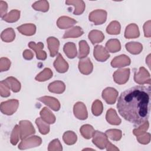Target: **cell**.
I'll return each instance as SVG.
<instances>
[{
    "label": "cell",
    "instance_id": "484cf974",
    "mask_svg": "<svg viewBox=\"0 0 151 151\" xmlns=\"http://www.w3.org/2000/svg\"><path fill=\"white\" fill-rule=\"evenodd\" d=\"M83 33L84 31L81 27L76 26L66 31L63 37V38L65 39L68 38H78L81 36Z\"/></svg>",
    "mask_w": 151,
    "mask_h": 151
},
{
    "label": "cell",
    "instance_id": "b9f144b4",
    "mask_svg": "<svg viewBox=\"0 0 151 151\" xmlns=\"http://www.w3.org/2000/svg\"><path fill=\"white\" fill-rule=\"evenodd\" d=\"M20 139V129L19 125H15L14 127L11 134L10 142L12 145H16Z\"/></svg>",
    "mask_w": 151,
    "mask_h": 151
},
{
    "label": "cell",
    "instance_id": "52a82bcc",
    "mask_svg": "<svg viewBox=\"0 0 151 151\" xmlns=\"http://www.w3.org/2000/svg\"><path fill=\"white\" fill-rule=\"evenodd\" d=\"M92 137V142L93 144H94L98 148L100 149H103L105 148L107 142H109L108 137L106 133L98 130L94 131Z\"/></svg>",
    "mask_w": 151,
    "mask_h": 151
},
{
    "label": "cell",
    "instance_id": "f546056e",
    "mask_svg": "<svg viewBox=\"0 0 151 151\" xmlns=\"http://www.w3.org/2000/svg\"><path fill=\"white\" fill-rule=\"evenodd\" d=\"M15 37V33L12 28H8L4 30L1 34V38L3 41L6 42H10L14 40Z\"/></svg>",
    "mask_w": 151,
    "mask_h": 151
},
{
    "label": "cell",
    "instance_id": "db71d44e",
    "mask_svg": "<svg viewBox=\"0 0 151 151\" xmlns=\"http://www.w3.org/2000/svg\"><path fill=\"white\" fill-rule=\"evenodd\" d=\"M83 150H94V149H83Z\"/></svg>",
    "mask_w": 151,
    "mask_h": 151
},
{
    "label": "cell",
    "instance_id": "44dd1931",
    "mask_svg": "<svg viewBox=\"0 0 151 151\" xmlns=\"http://www.w3.org/2000/svg\"><path fill=\"white\" fill-rule=\"evenodd\" d=\"M106 119L108 123L112 125H119L121 123V119L118 116L116 111L111 108L107 111Z\"/></svg>",
    "mask_w": 151,
    "mask_h": 151
},
{
    "label": "cell",
    "instance_id": "4dcf8cb0",
    "mask_svg": "<svg viewBox=\"0 0 151 151\" xmlns=\"http://www.w3.org/2000/svg\"><path fill=\"white\" fill-rule=\"evenodd\" d=\"M20 17V11L17 9H12L9 13L6 14L2 19L7 22L12 23L17 21Z\"/></svg>",
    "mask_w": 151,
    "mask_h": 151
},
{
    "label": "cell",
    "instance_id": "f35d334b",
    "mask_svg": "<svg viewBox=\"0 0 151 151\" xmlns=\"http://www.w3.org/2000/svg\"><path fill=\"white\" fill-rule=\"evenodd\" d=\"M32 7L36 11L45 12L48 11L49 4H48V2L45 0L38 1L34 2L32 4Z\"/></svg>",
    "mask_w": 151,
    "mask_h": 151
},
{
    "label": "cell",
    "instance_id": "f907efd6",
    "mask_svg": "<svg viewBox=\"0 0 151 151\" xmlns=\"http://www.w3.org/2000/svg\"><path fill=\"white\" fill-rule=\"evenodd\" d=\"M23 57L27 60H30L33 58L34 57V54L33 52L29 50H25L23 52Z\"/></svg>",
    "mask_w": 151,
    "mask_h": 151
},
{
    "label": "cell",
    "instance_id": "bcb514c9",
    "mask_svg": "<svg viewBox=\"0 0 151 151\" xmlns=\"http://www.w3.org/2000/svg\"><path fill=\"white\" fill-rule=\"evenodd\" d=\"M136 139L140 143L146 145L148 144L150 141V134L146 132L137 136Z\"/></svg>",
    "mask_w": 151,
    "mask_h": 151
},
{
    "label": "cell",
    "instance_id": "d6a6232c",
    "mask_svg": "<svg viewBox=\"0 0 151 151\" xmlns=\"http://www.w3.org/2000/svg\"><path fill=\"white\" fill-rule=\"evenodd\" d=\"M35 123L38 128L39 132L42 134H47L50 132L49 124L44 121L41 117H38L35 120Z\"/></svg>",
    "mask_w": 151,
    "mask_h": 151
},
{
    "label": "cell",
    "instance_id": "681fc988",
    "mask_svg": "<svg viewBox=\"0 0 151 151\" xmlns=\"http://www.w3.org/2000/svg\"><path fill=\"white\" fill-rule=\"evenodd\" d=\"M8 9V5L5 1H0V16L3 18L6 14Z\"/></svg>",
    "mask_w": 151,
    "mask_h": 151
},
{
    "label": "cell",
    "instance_id": "d6986e66",
    "mask_svg": "<svg viewBox=\"0 0 151 151\" xmlns=\"http://www.w3.org/2000/svg\"><path fill=\"white\" fill-rule=\"evenodd\" d=\"M65 4L68 5L74 6L73 14L74 15H81L85 10L86 5L82 0H68L65 1Z\"/></svg>",
    "mask_w": 151,
    "mask_h": 151
},
{
    "label": "cell",
    "instance_id": "7bdbcfd3",
    "mask_svg": "<svg viewBox=\"0 0 151 151\" xmlns=\"http://www.w3.org/2000/svg\"><path fill=\"white\" fill-rule=\"evenodd\" d=\"M10 87L6 81L4 80L0 82V94L3 97L10 96Z\"/></svg>",
    "mask_w": 151,
    "mask_h": 151
},
{
    "label": "cell",
    "instance_id": "d4e9b609",
    "mask_svg": "<svg viewBox=\"0 0 151 151\" xmlns=\"http://www.w3.org/2000/svg\"><path fill=\"white\" fill-rule=\"evenodd\" d=\"M63 51L67 57L71 59L76 57L77 54L76 45L74 43L71 42H68L64 44Z\"/></svg>",
    "mask_w": 151,
    "mask_h": 151
},
{
    "label": "cell",
    "instance_id": "7c38bea8",
    "mask_svg": "<svg viewBox=\"0 0 151 151\" xmlns=\"http://www.w3.org/2000/svg\"><path fill=\"white\" fill-rule=\"evenodd\" d=\"M28 47L35 52L37 59L45 60L47 58V54L45 51L42 50L44 48V44L42 42H39L35 44L34 41H31L28 44Z\"/></svg>",
    "mask_w": 151,
    "mask_h": 151
},
{
    "label": "cell",
    "instance_id": "7a4b0ae2",
    "mask_svg": "<svg viewBox=\"0 0 151 151\" xmlns=\"http://www.w3.org/2000/svg\"><path fill=\"white\" fill-rule=\"evenodd\" d=\"M42 143V139L40 137L37 136H32L31 137H27L22 140L18 145V149L21 150L27 149L29 148L35 147L39 146Z\"/></svg>",
    "mask_w": 151,
    "mask_h": 151
},
{
    "label": "cell",
    "instance_id": "60d3db41",
    "mask_svg": "<svg viewBox=\"0 0 151 151\" xmlns=\"http://www.w3.org/2000/svg\"><path fill=\"white\" fill-rule=\"evenodd\" d=\"M103 110V106L102 102L99 100H96L92 104L91 106V111L93 114L96 116H100Z\"/></svg>",
    "mask_w": 151,
    "mask_h": 151
},
{
    "label": "cell",
    "instance_id": "e575fe53",
    "mask_svg": "<svg viewBox=\"0 0 151 151\" xmlns=\"http://www.w3.org/2000/svg\"><path fill=\"white\" fill-rule=\"evenodd\" d=\"M52 71L49 68H44L41 73L38 74L35 79L38 81H45L52 77Z\"/></svg>",
    "mask_w": 151,
    "mask_h": 151
},
{
    "label": "cell",
    "instance_id": "cb8c5ba5",
    "mask_svg": "<svg viewBox=\"0 0 151 151\" xmlns=\"http://www.w3.org/2000/svg\"><path fill=\"white\" fill-rule=\"evenodd\" d=\"M40 114L41 119L48 124H53L55 122V116L50 111V110L46 107L42 108L40 113Z\"/></svg>",
    "mask_w": 151,
    "mask_h": 151
},
{
    "label": "cell",
    "instance_id": "ffe728a7",
    "mask_svg": "<svg viewBox=\"0 0 151 151\" xmlns=\"http://www.w3.org/2000/svg\"><path fill=\"white\" fill-rule=\"evenodd\" d=\"M139 28L136 24H130L126 27L124 32V37L126 38H136L139 37Z\"/></svg>",
    "mask_w": 151,
    "mask_h": 151
},
{
    "label": "cell",
    "instance_id": "ac0fdd59",
    "mask_svg": "<svg viewBox=\"0 0 151 151\" xmlns=\"http://www.w3.org/2000/svg\"><path fill=\"white\" fill-rule=\"evenodd\" d=\"M76 23L77 21L75 19L67 16L60 17L57 21V25L60 29H67L71 28Z\"/></svg>",
    "mask_w": 151,
    "mask_h": 151
},
{
    "label": "cell",
    "instance_id": "7dc6e473",
    "mask_svg": "<svg viewBox=\"0 0 151 151\" xmlns=\"http://www.w3.org/2000/svg\"><path fill=\"white\" fill-rule=\"evenodd\" d=\"M11 66V61L5 57H2L0 59V71L1 72L7 71Z\"/></svg>",
    "mask_w": 151,
    "mask_h": 151
},
{
    "label": "cell",
    "instance_id": "8992f818",
    "mask_svg": "<svg viewBox=\"0 0 151 151\" xmlns=\"http://www.w3.org/2000/svg\"><path fill=\"white\" fill-rule=\"evenodd\" d=\"M88 19L95 25L103 24L106 21L107 12L103 9L94 10L90 13Z\"/></svg>",
    "mask_w": 151,
    "mask_h": 151
},
{
    "label": "cell",
    "instance_id": "5bb4252c",
    "mask_svg": "<svg viewBox=\"0 0 151 151\" xmlns=\"http://www.w3.org/2000/svg\"><path fill=\"white\" fill-rule=\"evenodd\" d=\"M78 68L80 71L83 74L88 75L90 74L93 69V65L90 61V58L86 57L81 58L78 63Z\"/></svg>",
    "mask_w": 151,
    "mask_h": 151
},
{
    "label": "cell",
    "instance_id": "603a6c76",
    "mask_svg": "<svg viewBox=\"0 0 151 151\" xmlns=\"http://www.w3.org/2000/svg\"><path fill=\"white\" fill-rule=\"evenodd\" d=\"M17 29L23 35L31 36L36 32V26L33 24H25L18 27Z\"/></svg>",
    "mask_w": 151,
    "mask_h": 151
},
{
    "label": "cell",
    "instance_id": "ba28073f",
    "mask_svg": "<svg viewBox=\"0 0 151 151\" xmlns=\"http://www.w3.org/2000/svg\"><path fill=\"white\" fill-rule=\"evenodd\" d=\"M130 69L129 68H122L116 70L113 74V79L118 84H124L129 80L130 76Z\"/></svg>",
    "mask_w": 151,
    "mask_h": 151
},
{
    "label": "cell",
    "instance_id": "8fae6325",
    "mask_svg": "<svg viewBox=\"0 0 151 151\" xmlns=\"http://www.w3.org/2000/svg\"><path fill=\"white\" fill-rule=\"evenodd\" d=\"M93 55L96 60L100 62L106 61L110 57V54L107 50L100 45H97L94 47Z\"/></svg>",
    "mask_w": 151,
    "mask_h": 151
},
{
    "label": "cell",
    "instance_id": "c3c4849f",
    "mask_svg": "<svg viewBox=\"0 0 151 151\" xmlns=\"http://www.w3.org/2000/svg\"><path fill=\"white\" fill-rule=\"evenodd\" d=\"M150 24H151V22L150 20H149L146 21L143 25V31H144V35L145 37L150 38L151 37Z\"/></svg>",
    "mask_w": 151,
    "mask_h": 151
},
{
    "label": "cell",
    "instance_id": "f5cc1de1",
    "mask_svg": "<svg viewBox=\"0 0 151 151\" xmlns=\"http://www.w3.org/2000/svg\"><path fill=\"white\" fill-rule=\"evenodd\" d=\"M146 63L148 65V67L150 68V54H149L146 59Z\"/></svg>",
    "mask_w": 151,
    "mask_h": 151
},
{
    "label": "cell",
    "instance_id": "816d5d0a",
    "mask_svg": "<svg viewBox=\"0 0 151 151\" xmlns=\"http://www.w3.org/2000/svg\"><path fill=\"white\" fill-rule=\"evenodd\" d=\"M106 150H108V151H112V150H119V149L116 147L114 145H113L112 143H111L109 141L107 142L106 146Z\"/></svg>",
    "mask_w": 151,
    "mask_h": 151
},
{
    "label": "cell",
    "instance_id": "9a60e30c",
    "mask_svg": "<svg viewBox=\"0 0 151 151\" xmlns=\"http://www.w3.org/2000/svg\"><path fill=\"white\" fill-rule=\"evenodd\" d=\"M38 100L50 107L54 111H58L60 109V103L59 101L53 97L42 96L39 97Z\"/></svg>",
    "mask_w": 151,
    "mask_h": 151
},
{
    "label": "cell",
    "instance_id": "74e56055",
    "mask_svg": "<svg viewBox=\"0 0 151 151\" xmlns=\"http://www.w3.org/2000/svg\"><path fill=\"white\" fill-rule=\"evenodd\" d=\"M80 131L84 138L89 139L92 137L95 130L92 126L90 124H84L81 127Z\"/></svg>",
    "mask_w": 151,
    "mask_h": 151
},
{
    "label": "cell",
    "instance_id": "8d00e7d4",
    "mask_svg": "<svg viewBox=\"0 0 151 151\" xmlns=\"http://www.w3.org/2000/svg\"><path fill=\"white\" fill-rule=\"evenodd\" d=\"M121 26L120 23L117 21H111L107 27L106 31L111 35H117L120 32Z\"/></svg>",
    "mask_w": 151,
    "mask_h": 151
},
{
    "label": "cell",
    "instance_id": "4316f807",
    "mask_svg": "<svg viewBox=\"0 0 151 151\" xmlns=\"http://www.w3.org/2000/svg\"><path fill=\"white\" fill-rule=\"evenodd\" d=\"M125 47L128 52L134 55L140 54L143 50L142 44L137 42H129L126 44Z\"/></svg>",
    "mask_w": 151,
    "mask_h": 151
},
{
    "label": "cell",
    "instance_id": "e0dca14e",
    "mask_svg": "<svg viewBox=\"0 0 151 151\" xmlns=\"http://www.w3.org/2000/svg\"><path fill=\"white\" fill-rule=\"evenodd\" d=\"M47 42L48 44L50 56L52 57H55L58 52L60 46V42L58 40L54 37H50L47 38Z\"/></svg>",
    "mask_w": 151,
    "mask_h": 151
},
{
    "label": "cell",
    "instance_id": "83f0119b",
    "mask_svg": "<svg viewBox=\"0 0 151 151\" xmlns=\"http://www.w3.org/2000/svg\"><path fill=\"white\" fill-rule=\"evenodd\" d=\"M88 38L93 44L100 43L102 42L104 39V35L103 33L99 30H92L88 34Z\"/></svg>",
    "mask_w": 151,
    "mask_h": 151
},
{
    "label": "cell",
    "instance_id": "9c48e42d",
    "mask_svg": "<svg viewBox=\"0 0 151 151\" xmlns=\"http://www.w3.org/2000/svg\"><path fill=\"white\" fill-rule=\"evenodd\" d=\"M118 91L113 87H107L102 91V97L109 104H114L118 96Z\"/></svg>",
    "mask_w": 151,
    "mask_h": 151
},
{
    "label": "cell",
    "instance_id": "f6af8a7d",
    "mask_svg": "<svg viewBox=\"0 0 151 151\" xmlns=\"http://www.w3.org/2000/svg\"><path fill=\"white\" fill-rule=\"evenodd\" d=\"M149 127V122L147 120H146V122H145L144 123L141 124L139 127L133 129V133L134 135L137 136L144 132H146L148 130Z\"/></svg>",
    "mask_w": 151,
    "mask_h": 151
},
{
    "label": "cell",
    "instance_id": "6da1fadb",
    "mask_svg": "<svg viewBox=\"0 0 151 151\" xmlns=\"http://www.w3.org/2000/svg\"><path fill=\"white\" fill-rule=\"evenodd\" d=\"M150 103V86H136L121 93L117 108L124 119L136 125H140L147 120Z\"/></svg>",
    "mask_w": 151,
    "mask_h": 151
},
{
    "label": "cell",
    "instance_id": "7402d4cb",
    "mask_svg": "<svg viewBox=\"0 0 151 151\" xmlns=\"http://www.w3.org/2000/svg\"><path fill=\"white\" fill-rule=\"evenodd\" d=\"M48 89L51 93L61 94L65 91V86L63 81L57 80L50 83Z\"/></svg>",
    "mask_w": 151,
    "mask_h": 151
},
{
    "label": "cell",
    "instance_id": "d590c367",
    "mask_svg": "<svg viewBox=\"0 0 151 151\" xmlns=\"http://www.w3.org/2000/svg\"><path fill=\"white\" fill-rule=\"evenodd\" d=\"M8 84L11 90L14 93H17L21 90V83L14 77H8L5 80Z\"/></svg>",
    "mask_w": 151,
    "mask_h": 151
},
{
    "label": "cell",
    "instance_id": "f1b7e54d",
    "mask_svg": "<svg viewBox=\"0 0 151 151\" xmlns=\"http://www.w3.org/2000/svg\"><path fill=\"white\" fill-rule=\"evenodd\" d=\"M106 48L107 51L110 52H116L120 50L121 44L117 39H110L106 44Z\"/></svg>",
    "mask_w": 151,
    "mask_h": 151
},
{
    "label": "cell",
    "instance_id": "4fadbf2b",
    "mask_svg": "<svg viewBox=\"0 0 151 151\" xmlns=\"http://www.w3.org/2000/svg\"><path fill=\"white\" fill-rule=\"evenodd\" d=\"M130 58L124 54H122L114 57L111 61V65L113 68H120L130 65Z\"/></svg>",
    "mask_w": 151,
    "mask_h": 151
},
{
    "label": "cell",
    "instance_id": "30bf717a",
    "mask_svg": "<svg viewBox=\"0 0 151 151\" xmlns=\"http://www.w3.org/2000/svg\"><path fill=\"white\" fill-rule=\"evenodd\" d=\"M73 113L76 117L80 120H86L88 117L86 107L83 103L80 101H78L74 104Z\"/></svg>",
    "mask_w": 151,
    "mask_h": 151
},
{
    "label": "cell",
    "instance_id": "2e32d148",
    "mask_svg": "<svg viewBox=\"0 0 151 151\" xmlns=\"http://www.w3.org/2000/svg\"><path fill=\"white\" fill-rule=\"evenodd\" d=\"M54 67L55 70L60 73H65L68 69V64L64 59L61 54L58 53L57 58L54 62Z\"/></svg>",
    "mask_w": 151,
    "mask_h": 151
},
{
    "label": "cell",
    "instance_id": "3957f363",
    "mask_svg": "<svg viewBox=\"0 0 151 151\" xmlns=\"http://www.w3.org/2000/svg\"><path fill=\"white\" fill-rule=\"evenodd\" d=\"M19 106V101L16 99L8 100L2 102L0 109L2 113L6 115H12L17 110Z\"/></svg>",
    "mask_w": 151,
    "mask_h": 151
},
{
    "label": "cell",
    "instance_id": "1f68e13d",
    "mask_svg": "<svg viewBox=\"0 0 151 151\" xmlns=\"http://www.w3.org/2000/svg\"><path fill=\"white\" fill-rule=\"evenodd\" d=\"M90 47L87 42L84 40H81L79 42V53L78 57L80 59L86 58L89 54Z\"/></svg>",
    "mask_w": 151,
    "mask_h": 151
},
{
    "label": "cell",
    "instance_id": "836d02e7",
    "mask_svg": "<svg viewBox=\"0 0 151 151\" xmlns=\"http://www.w3.org/2000/svg\"><path fill=\"white\" fill-rule=\"evenodd\" d=\"M63 139L65 144L68 145H72L76 143L77 142V137L74 132L67 131L64 133L63 136Z\"/></svg>",
    "mask_w": 151,
    "mask_h": 151
},
{
    "label": "cell",
    "instance_id": "5b68a950",
    "mask_svg": "<svg viewBox=\"0 0 151 151\" xmlns=\"http://www.w3.org/2000/svg\"><path fill=\"white\" fill-rule=\"evenodd\" d=\"M20 129V139L21 140L26 138L27 137L34 134L35 133V129L28 120H21L19 123Z\"/></svg>",
    "mask_w": 151,
    "mask_h": 151
},
{
    "label": "cell",
    "instance_id": "ee69618b",
    "mask_svg": "<svg viewBox=\"0 0 151 151\" xmlns=\"http://www.w3.org/2000/svg\"><path fill=\"white\" fill-rule=\"evenodd\" d=\"M63 150L62 145L60 140L57 139L52 140L48 145V151H61Z\"/></svg>",
    "mask_w": 151,
    "mask_h": 151
},
{
    "label": "cell",
    "instance_id": "277c9868",
    "mask_svg": "<svg viewBox=\"0 0 151 151\" xmlns=\"http://www.w3.org/2000/svg\"><path fill=\"white\" fill-rule=\"evenodd\" d=\"M134 80L139 84H148L150 85L151 83L150 74L143 67H140L139 71L134 73Z\"/></svg>",
    "mask_w": 151,
    "mask_h": 151
},
{
    "label": "cell",
    "instance_id": "ab89813d",
    "mask_svg": "<svg viewBox=\"0 0 151 151\" xmlns=\"http://www.w3.org/2000/svg\"><path fill=\"white\" fill-rule=\"evenodd\" d=\"M106 134L112 140L118 141L122 138V132L119 129H109L106 131Z\"/></svg>",
    "mask_w": 151,
    "mask_h": 151
}]
</instances>
